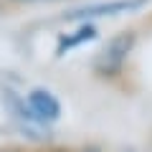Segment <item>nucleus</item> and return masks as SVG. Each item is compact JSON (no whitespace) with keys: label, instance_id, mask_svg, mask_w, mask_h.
<instances>
[{"label":"nucleus","instance_id":"obj_6","mask_svg":"<svg viewBox=\"0 0 152 152\" xmlns=\"http://www.w3.org/2000/svg\"><path fill=\"white\" fill-rule=\"evenodd\" d=\"M13 3H41V0H13Z\"/></svg>","mask_w":152,"mask_h":152},{"label":"nucleus","instance_id":"obj_3","mask_svg":"<svg viewBox=\"0 0 152 152\" xmlns=\"http://www.w3.org/2000/svg\"><path fill=\"white\" fill-rule=\"evenodd\" d=\"M26 99H28L31 112L36 114V119L41 122V124H46V122H56L61 117V104H58V99H56L48 89L36 86V89L28 91Z\"/></svg>","mask_w":152,"mask_h":152},{"label":"nucleus","instance_id":"obj_5","mask_svg":"<svg viewBox=\"0 0 152 152\" xmlns=\"http://www.w3.org/2000/svg\"><path fill=\"white\" fill-rule=\"evenodd\" d=\"M81 152H102V150H99V147H84Z\"/></svg>","mask_w":152,"mask_h":152},{"label":"nucleus","instance_id":"obj_2","mask_svg":"<svg viewBox=\"0 0 152 152\" xmlns=\"http://www.w3.org/2000/svg\"><path fill=\"white\" fill-rule=\"evenodd\" d=\"M150 0H107V3H91L79 10H71L66 20H89V18H109L122 15V13H137L147 5Z\"/></svg>","mask_w":152,"mask_h":152},{"label":"nucleus","instance_id":"obj_4","mask_svg":"<svg viewBox=\"0 0 152 152\" xmlns=\"http://www.w3.org/2000/svg\"><path fill=\"white\" fill-rule=\"evenodd\" d=\"M96 26L94 23H84L81 28L76 33H69V36H61V41H58V48H56V53L58 56H64L66 51H71V48H76V46H81V43H89V41H94L96 38Z\"/></svg>","mask_w":152,"mask_h":152},{"label":"nucleus","instance_id":"obj_1","mask_svg":"<svg viewBox=\"0 0 152 152\" xmlns=\"http://www.w3.org/2000/svg\"><path fill=\"white\" fill-rule=\"evenodd\" d=\"M134 43H137L134 31H122L114 38H109L107 46L99 51L96 61H94V71H96L99 76H109V79L117 76V74H122V69H124V64H127V58H129Z\"/></svg>","mask_w":152,"mask_h":152}]
</instances>
